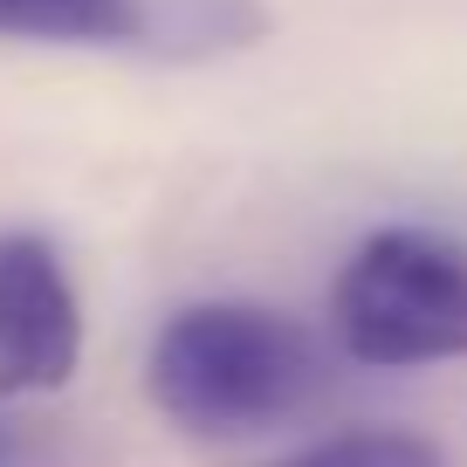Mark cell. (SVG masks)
Returning a JSON list of instances; mask_svg holds the SVG:
<instances>
[{"label": "cell", "instance_id": "cell-1", "mask_svg": "<svg viewBox=\"0 0 467 467\" xmlns=\"http://www.w3.org/2000/svg\"><path fill=\"white\" fill-rule=\"evenodd\" d=\"M323 350L268 303H186L145 358V392L172 426L206 440L262 433L317 399Z\"/></svg>", "mask_w": 467, "mask_h": 467}, {"label": "cell", "instance_id": "cell-2", "mask_svg": "<svg viewBox=\"0 0 467 467\" xmlns=\"http://www.w3.org/2000/svg\"><path fill=\"white\" fill-rule=\"evenodd\" d=\"M337 344L371 371H412L467 358V241L440 227L365 234L330 289Z\"/></svg>", "mask_w": 467, "mask_h": 467}, {"label": "cell", "instance_id": "cell-3", "mask_svg": "<svg viewBox=\"0 0 467 467\" xmlns=\"http://www.w3.org/2000/svg\"><path fill=\"white\" fill-rule=\"evenodd\" d=\"M268 35L262 0H0V42L124 48L159 62H213Z\"/></svg>", "mask_w": 467, "mask_h": 467}, {"label": "cell", "instance_id": "cell-4", "mask_svg": "<svg viewBox=\"0 0 467 467\" xmlns=\"http://www.w3.org/2000/svg\"><path fill=\"white\" fill-rule=\"evenodd\" d=\"M83 365V296L56 241L28 227L0 234V399L62 392Z\"/></svg>", "mask_w": 467, "mask_h": 467}, {"label": "cell", "instance_id": "cell-5", "mask_svg": "<svg viewBox=\"0 0 467 467\" xmlns=\"http://www.w3.org/2000/svg\"><path fill=\"white\" fill-rule=\"evenodd\" d=\"M268 467H447L433 440L420 433H392V426H365V433H330L309 447L282 453Z\"/></svg>", "mask_w": 467, "mask_h": 467}, {"label": "cell", "instance_id": "cell-6", "mask_svg": "<svg viewBox=\"0 0 467 467\" xmlns=\"http://www.w3.org/2000/svg\"><path fill=\"white\" fill-rule=\"evenodd\" d=\"M0 467H28V440H21L7 420H0Z\"/></svg>", "mask_w": 467, "mask_h": 467}]
</instances>
